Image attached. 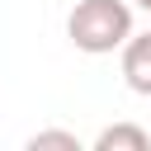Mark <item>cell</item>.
I'll use <instances>...</instances> for the list:
<instances>
[{
    "label": "cell",
    "instance_id": "6da1fadb",
    "mask_svg": "<svg viewBox=\"0 0 151 151\" xmlns=\"http://www.w3.org/2000/svg\"><path fill=\"white\" fill-rule=\"evenodd\" d=\"M132 33V5L127 0H76L66 14V38L85 57H109Z\"/></svg>",
    "mask_w": 151,
    "mask_h": 151
},
{
    "label": "cell",
    "instance_id": "7a4b0ae2",
    "mask_svg": "<svg viewBox=\"0 0 151 151\" xmlns=\"http://www.w3.org/2000/svg\"><path fill=\"white\" fill-rule=\"evenodd\" d=\"M118 66H123V85L142 99H151V28L146 33H127V42L118 47Z\"/></svg>",
    "mask_w": 151,
    "mask_h": 151
},
{
    "label": "cell",
    "instance_id": "3957f363",
    "mask_svg": "<svg viewBox=\"0 0 151 151\" xmlns=\"http://www.w3.org/2000/svg\"><path fill=\"white\" fill-rule=\"evenodd\" d=\"M94 151H151V132L137 123H113L94 137Z\"/></svg>",
    "mask_w": 151,
    "mask_h": 151
},
{
    "label": "cell",
    "instance_id": "277c9868",
    "mask_svg": "<svg viewBox=\"0 0 151 151\" xmlns=\"http://www.w3.org/2000/svg\"><path fill=\"white\" fill-rule=\"evenodd\" d=\"M28 151H80V137L76 132H61V127H47V132H33L28 137Z\"/></svg>",
    "mask_w": 151,
    "mask_h": 151
},
{
    "label": "cell",
    "instance_id": "5b68a950",
    "mask_svg": "<svg viewBox=\"0 0 151 151\" xmlns=\"http://www.w3.org/2000/svg\"><path fill=\"white\" fill-rule=\"evenodd\" d=\"M132 5H137V9H146V14H151V0H132Z\"/></svg>",
    "mask_w": 151,
    "mask_h": 151
}]
</instances>
